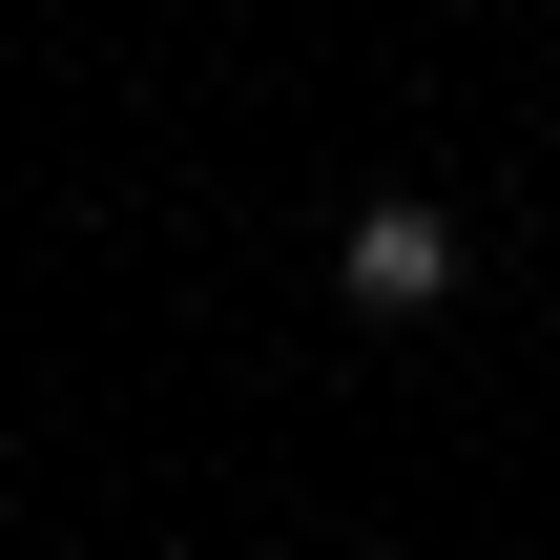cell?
<instances>
[{
	"label": "cell",
	"instance_id": "6da1fadb",
	"mask_svg": "<svg viewBox=\"0 0 560 560\" xmlns=\"http://www.w3.org/2000/svg\"><path fill=\"white\" fill-rule=\"evenodd\" d=\"M332 291H353L374 332H416V312L457 291V208H436V187H374V208H353V249H332Z\"/></svg>",
	"mask_w": 560,
	"mask_h": 560
}]
</instances>
